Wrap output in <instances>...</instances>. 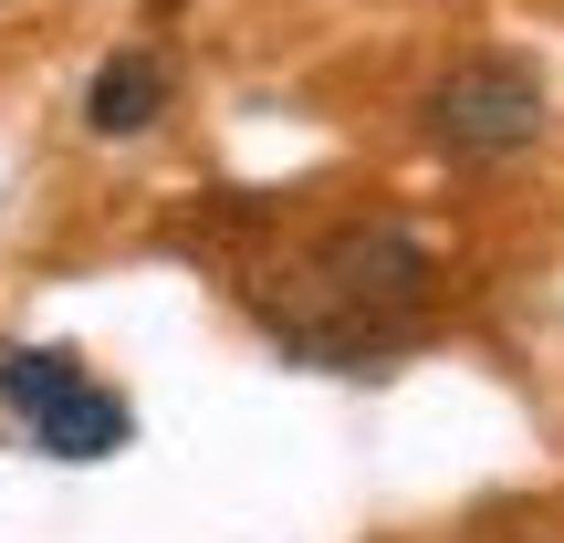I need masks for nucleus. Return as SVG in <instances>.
Wrapping results in <instances>:
<instances>
[{
	"mask_svg": "<svg viewBox=\"0 0 564 543\" xmlns=\"http://www.w3.org/2000/svg\"><path fill=\"white\" fill-rule=\"evenodd\" d=\"M429 282H440V262H429L398 220H345L282 272V293H262V314L282 324V345H303L314 366H356L377 335H398V324L429 314Z\"/></svg>",
	"mask_w": 564,
	"mask_h": 543,
	"instance_id": "f257e3e1",
	"label": "nucleus"
},
{
	"mask_svg": "<svg viewBox=\"0 0 564 543\" xmlns=\"http://www.w3.org/2000/svg\"><path fill=\"white\" fill-rule=\"evenodd\" d=\"M419 116H429V146H440V158L491 167V158H523V146L544 137V84L512 53H470V63H449V74L429 84Z\"/></svg>",
	"mask_w": 564,
	"mask_h": 543,
	"instance_id": "f03ea898",
	"label": "nucleus"
},
{
	"mask_svg": "<svg viewBox=\"0 0 564 543\" xmlns=\"http://www.w3.org/2000/svg\"><path fill=\"white\" fill-rule=\"evenodd\" d=\"M21 419H32V439L53 449V460H116V449L137 439L126 398H116V387H95V377L53 387V398H42V408H21Z\"/></svg>",
	"mask_w": 564,
	"mask_h": 543,
	"instance_id": "7ed1b4c3",
	"label": "nucleus"
},
{
	"mask_svg": "<svg viewBox=\"0 0 564 543\" xmlns=\"http://www.w3.org/2000/svg\"><path fill=\"white\" fill-rule=\"evenodd\" d=\"M158 116H167V63L158 53H116L95 74V95H84V126L95 137H147Z\"/></svg>",
	"mask_w": 564,
	"mask_h": 543,
	"instance_id": "20e7f679",
	"label": "nucleus"
},
{
	"mask_svg": "<svg viewBox=\"0 0 564 543\" xmlns=\"http://www.w3.org/2000/svg\"><path fill=\"white\" fill-rule=\"evenodd\" d=\"M74 377H84L74 345H21V356H0V398H11V408H42L53 387H74Z\"/></svg>",
	"mask_w": 564,
	"mask_h": 543,
	"instance_id": "39448f33",
	"label": "nucleus"
},
{
	"mask_svg": "<svg viewBox=\"0 0 564 543\" xmlns=\"http://www.w3.org/2000/svg\"><path fill=\"white\" fill-rule=\"evenodd\" d=\"M147 11H158V21H167V11H188V0H147Z\"/></svg>",
	"mask_w": 564,
	"mask_h": 543,
	"instance_id": "423d86ee",
	"label": "nucleus"
}]
</instances>
